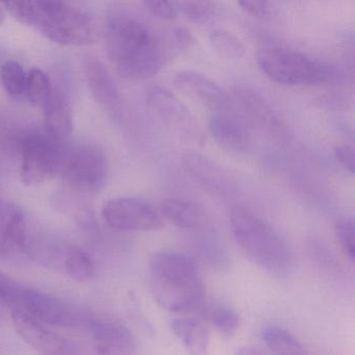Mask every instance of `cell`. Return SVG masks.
<instances>
[{
	"instance_id": "1",
	"label": "cell",
	"mask_w": 355,
	"mask_h": 355,
	"mask_svg": "<svg viewBox=\"0 0 355 355\" xmlns=\"http://www.w3.org/2000/svg\"><path fill=\"white\" fill-rule=\"evenodd\" d=\"M105 53L124 78L146 80L155 76L170 60L194 45L190 31L180 26L155 31L138 16L114 11L103 28Z\"/></svg>"
},
{
	"instance_id": "2",
	"label": "cell",
	"mask_w": 355,
	"mask_h": 355,
	"mask_svg": "<svg viewBox=\"0 0 355 355\" xmlns=\"http://www.w3.org/2000/svg\"><path fill=\"white\" fill-rule=\"evenodd\" d=\"M149 286L155 302L172 313H189L205 302V286L192 257L162 250L149 259Z\"/></svg>"
},
{
	"instance_id": "3",
	"label": "cell",
	"mask_w": 355,
	"mask_h": 355,
	"mask_svg": "<svg viewBox=\"0 0 355 355\" xmlns=\"http://www.w3.org/2000/svg\"><path fill=\"white\" fill-rule=\"evenodd\" d=\"M6 10L24 26L38 30L45 38L65 46H86L97 39L90 14L55 0H18L3 3Z\"/></svg>"
},
{
	"instance_id": "4",
	"label": "cell",
	"mask_w": 355,
	"mask_h": 355,
	"mask_svg": "<svg viewBox=\"0 0 355 355\" xmlns=\"http://www.w3.org/2000/svg\"><path fill=\"white\" fill-rule=\"evenodd\" d=\"M230 222L236 244L251 263L271 273L286 271L291 263L288 245L270 224L242 207L232 209Z\"/></svg>"
},
{
	"instance_id": "5",
	"label": "cell",
	"mask_w": 355,
	"mask_h": 355,
	"mask_svg": "<svg viewBox=\"0 0 355 355\" xmlns=\"http://www.w3.org/2000/svg\"><path fill=\"white\" fill-rule=\"evenodd\" d=\"M0 301L12 311H21L33 319L57 327H76L86 318L69 303L53 295L28 288L0 273Z\"/></svg>"
},
{
	"instance_id": "6",
	"label": "cell",
	"mask_w": 355,
	"mask_h": 355,
	"mask_svg": "<svg viewBox=\"0 0 355 355\" xmlns=\"http://www.w3.org/2000/svg\"><path fill=\"white\" fill-rule=\"evenodd\" d=\"M257 63L267 78L286 86H317L338 76L331 66L282 47L261 49L257 55Z\"/></svg>"
},
{
	"instance_id": "7",
	"label": "cell",
	"mask_w": 355,
	"mask_h": 355,
	"mask_svg": "<svg viewBox=\"0 0 355 355\" xmlns=\"http://www.w3.org/2000/svg\"><path fill=\"white\" fill-rule=\"evenodd\" d=\"M62 178L80 192H96L103 188L109 174V162L103 149L95 145H80L62 159Z\"/></svg>"
},
{
	"instance_id": "8",
	"label": "cell",
	"mask_w": 355,
	"mask_h": 355,
	"mask_svg": "<svg viewBox=\"0 0 355 355\" xmlns=\"http://www.w3.org/2000/svg\"><path fill=\"white\" fill-rule=\"evenodd\" d=\"M62 159L59 142L49 134L28 135L21 144V182L28 187L43 184L59 171Z\"/></svg>"
},
{
	"instance_id": "9",
	"label": "cell",
	"mask_w": 355,
	"mask_h": 355,
	"mask_svg": "<svg viewBox=\"0 0 355 355\" xmlns=\"http://www.w3.org/2000/svg\"><path fill=\"white\" fill-rule=\"evenodd\" d=\"M147 103L155 115L167 124L184 142L194 145L205 143V132L190 110L165 87H150L147 92Z\"/></svg>"
},
{
	"instance_id": "10",
	"label": "cell",
	"mask_w": 355,
	"mask_h": 355,
	"mask_svg": "<svg viewBox=\"0 0 355 355\" xmlns=\"http://www.w3.org/2000/svg\"><path fill=\"white\" fill-rule=\"evenodd\" d=\"M107 226L118 232H155L163 227V218L155 207L142 199L118 197L101 211Z\"/></svg>"
},
{
	"instance_id": "11",
	"label": "cell",
	"mask_w": 355,
	"mask_h": 355,
	"mask_svg": "<svg viewBox=\"0 0 355 355\" xmlns=\"http://www.w3.org/2000/svg\"><path fill=\"white\" fill-rule=\"evenodd\" d=\"M232 109L249 130H259L269 136L280 137L284 130L282 121L271 105L259 93L247 88L232 91Z\"/></svg>"
},
{
	"instance_id": "12",
	"label": "cell",
	"mask_w": 355,
	"mask_h": 355,
	"mask_svg": "<svg viewBox=\"0 0 355 355\" xmlns=\"http://www.w3.org/2000/svg\"><path fill=\"white\" fill-rule=\"evenodd\" d=\"M97 352L101 355H130L136 350V338L128 326L103 315L87 317L85 321Z\"/></svg>"
},
{
	"instance_id": "13",
	"label": "cell",
	"mask_w": 355,
	"mask_h": 355,
	"mask_svg": "<svg viewBox=\"0 0 355 355\" xmlns=\"http://www.w3.org/2000/svg\"><path fill=\"white\" fill-rule=\"evenodd\" d=\"M173 84L178 90L214 113L228 111L232 107L230 95L217 83L200 72L193 70L178 72L174 76Z\"/></svg>"
},
{
	"instance_id": "14",
	"label": "cell",
	"mask_w": 355,
	"mask_h": 355,
	"mask_svg": "<svg viewBox=\"0 0 355 355\" xmlns=\"http://www.w3.org/2000/svg\"><path fill=\"white\" fill-rule=\"evenodd\" d=\"M209 132L220 147L230 153H246L252 146L250 130L232 107L214 113L209 121Z\"/></svg>"
},
{
	"instance_id": "15",
	"label": "cell",
	"mask_w": 355,
	"mask_h": 355,
	"mask_svg": "<svg viewBox=\"0 0 355 355\" xmlns=\"http://www.w3.org/2000/svg\"><path fill=\"white\" fill-rule=\"evenodd\" d=\"M184 169L203 188L219 196L234 193V184L228 174L216 162L196 151H187L182 157Z\"/></svg>"
},
{
	"instance_id": "16",
	"label": "cell",
	"mask_w": 355,
	"mask_h": 355,
	"mask_svg": "<svg viewBox=\"0 0 355 355\" xmlns=\"http://www.w3.org/2000/svg\"><path fill=\"white\" fill-rule=\"evenodd\" d=\"M12 319L18 334L41 354L67 355V342L41 322L18 311H12Z\"/></svg>"
},
{
	"instance_id": "17",
	"label": "cell",
	"mask_w": 355,
	"mask_h": 355,
	"mask_svg": "<svg viewBox=\"0 0 355 355\" xmlns=\"http://www.w3.org/2000/svg\"><path fill=\"white\" fill-rule=\"evenodd\" d=\"M85 78L93 98L107 113L117 114L120 110V95L115 80L103 62L88 57L84 62Z\"/></svg>"
},
{
	"instance_id": "18",
	"label": "cell",
	"mask_w": 355,
	"mask_h": 355,
	"mask_svg": "<svg viewBox=\"0 0 355 355\" xmlns=\"http://www.w3.org/2000/svg\"><path fill=\"white\" fill-rule=\"evenodd\" d=\"M43 109L47 134L58 142L66 140L73 132V114L65 93L53 88Z\"/></svg>"
},
{
	"instance_id": "19",
	"label": "cell",
	"mask_w": 355,
	"mask_h": 355,
	"mask_svg": "<svg viewBox=\"0 0 355 355\" xmlns=\"http://www.w3.org/2000/svg\"><path fill=\"white\" fill-rule=\"evenodd\" d=\"M170 327L189 355H209L211 332L202 322L193 318H178L172 320Z\"/></svg>"
},
{
	"instance_id": "20",
	"label": "cell",
	"mask_w": 355,
	"mask_h": 355,
	"mask_svg": "<svg viewBox=\"0 0 355 355\" xmlns=\"http://www.w3.org/2000/svg\"><path fill=\"white\" fill-rule=\"evenodd\" d=\"M159 211L163 219L180 230H197L205 223L203 211L187 199L175 197L164 199Z\"/></svg>"
},
{
	"instance_id": "21",
	"label": "cell",
	"mask_w": 355,
	"mask_h": 355,
	"mask_svg": "<svg viewBox=\"0 0 355 355\" xmlns=\"http://www.w3.org/2000/svg\"><path fill=\"white\" fill-rule=\"evenodd\" d=\"M266 346L276 355H307L304 345L288 330L271 326L263 331Z\"/></svg>"
},
{
	"instance_id": "22",
	"label": "cell",
	"mask_w": 355,
	"mask_h": 355,
	"mask_svg": "<svg viewBox=\"0 0 355 355\" xmlns=\"http://www.w3.org/2000/svg\"><path fill=\"white\" fill-rule=\"evenodd\" d=\"M61 270L73 279H90L94 275V261L90 254L80 247L70 246L64 251Z\"/></svg>"
},
{
	"instance_id": "23",
	"label": "cell",
	"mask_w": 355,
	"mask_h": 355,
	"mask_svg": "<svg viewBox=\"0 0 355 355\" xmlns=\"http://www.w3.org/2000/svg\"><path fill=\"white\" fill-rule=\"evenodd\" d=\"M176 6L187 19L200 26L213 24L221 16V7L213 1H180Z\"/></svg>"
},
{
	"instance_id": "24",
	"label": "cell",
	"mask_w": 355,
	"mask_h": 355,
	"mask_svg": "<svg viewBox=\"0 0 355 355\" xmlns=\"http://www.w3.org/2000/svg\"><path fill=\"white\" fill-rule=\"evenodd\" d=\"M28 72L17 62H6L0 68V83L9 96L19 98L26 93Z\"/></svg>"
},
{
	"instance_id": "25",
	"label": "cell",
	"mask_w": 355,
	"mask_h": 355,
	"mask_svg": "<svg viewBox=\"0 0 355 355\" xmlns=\"http://www.w3.org/2000/svg\"><path fill=\"white\" fill-rule=\"evenodd\" d=\"M53 92L49 76L43 70L34 68L28 72L26 93L24 96L35 105V107H44Z\"/></svg>"
},
{
	"instance_id": "26",
	"label": "cell",
	"mask_w": 355,
	"mask_h": 355,
	"mask_svg": "<svg viewBox=\"0 0 355 355\" xmlns=\"http://www.w3.org/2000/svg\"><path fill=\"white\" fill-rule=\"evenodd\" d=\"M211 43L216 53L228 60L243 59L246 49L238 36L226 30H216L209 35Z\"/></svg>"
},
{
	"instance_id": "27",
	"label": "cell",
	"mask_w": 355,
	"mask_h": 355,
	"mask_svg": "<svg viewBox=\"0 0 355 355\" xmlns=\"http://www.w3.org/2000/svg\"><path fill=\"white\" fill-rule=\"evenodd\" d=\"M209 321L213 327L225 338H232L241 325L240 315L230 306L216 307L209 313Z\"/></svg>"
},
{
	"instance_id": "28",
	"label": "cell",
	"mask_w": 355,
	"mask_h": 355,
	"mask_svg": "<svg viewBox=\"0 0 355 355\" xmlns=\"http://www.w3.org/2000/svg\"><path fill=\"white\" fill-rule=\"evenodd\" d=\"M334 234L343 252L351 261H354L355 230L353 220L351 218L338 220L334 226Z\"/></svg>"
},
{
	"instance_id": "29",
	"label": "cell",
	"mask_w": 355,
	"mask_h": 355,
	"mask_svg": "<svg viewBox=\"0 0 355 355\" xmlns=\"http://www.w3.org/2000/svg\"><path fill=\"white\" fill-rule=\"evenodd\" d=\"M145 9L155 16V18L164 21H172L178 17V9L176 3L159 1V0H148L144 3Z\"/></svg>"
},
{
	"instance_id": "30",
	"label": "cell",
	"mask_w": 355,
	"mask_h": 355,
	"mask_svg": "<svg viewBox=\"0 0 355 355\" xmlns=\"http://www.w3.org/2000/svg\"><path fill=\"white\" fill-rule=\"evenodd\" d=\"M334 157L347 171L350 172L351 174L354 173V147L353 145H338L334 148Z\"/></svg>"
},
{
	"instance_id": "31",
	"label": "cell",
	"mask_w": 355,
	"mask_h": 355,
	"mask_svg": "<svg viewBox=\"0 0 355 355\" xmlns=\"http://www.w3.org/2000/svg\"><path fill=\"white\" fill-rule=\"evenodd\" d=\"M239 6L249 15L257 18H265L270 15V3L261 0H244L240 1Z\"/></svg>"
},
{
	"instance_id": "32",
	"label": "cell",
	"mask_w": 355,
	"mask_h": 355,
	"mask_svg": "<svg viewBox=\"0 0 355 355\" xmlns=\"http://www.w3.org/2000/svg\"><path fill=\"white\" fill-rule=\"evenodd\" d=\"M234 355H267L261 349L253 346H244L239 349Z\"/></svg>"
},
{
	"instance_id": "33",
	"label": "cell",
	"mask_w": 355,
	"mask_h": 355,
	"mask_svg": "<svg viewBox=\"0 0 355 355\" xmlns=\"http://www.w3.org/2000/svg\"><path fill=\"white\" fill-rule=\"evenodd\" d=\"M5 18H6L5 11H3V9H1V8H0V24H3V21H5Z\"/></svg>"
}]
</instances>
